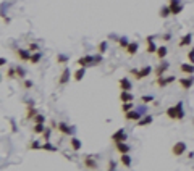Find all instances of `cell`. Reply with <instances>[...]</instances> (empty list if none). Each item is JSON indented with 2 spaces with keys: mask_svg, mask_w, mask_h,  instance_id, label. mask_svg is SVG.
I'll return each mask as SVG.
<instances>
[{
  "mask_svg": "<svg viewBox=\"0 0 194 171\" xmlns=\"http://www.w3.org/2000/svg\"><path fill=\"white\" fill-rule=\"evenodd\" d=\"M165 115L170 118V120H175V121H181L184 118V107H183V102H178L176 105L170 107L165 111Z\"/></svg>",
  "mask_w": 194,
  "mask_h": 171,
  "instance_id": "6da1fadb",
  "label": "cell"
},
{
  "mask_svg": "<svg viewBox=\"0 0 194 171\" xmlns=\"http://www.w3.org/2000/svg\"><path fill=\"white\" fill-rule=\"evenodd\" d=\"M129 73L133 74L134 78H136V81H141V79H144V78H147L150 73H152V68L147 65V66H142L141 70H136V68H131L129 70Z\"/></svg>",
  "mask_w": 194,
  "mask_h": 171,
  "instance_id": "7a4b0ae2",
  "label": "cell"
},
{
  "mask_svg": "<svg viewBox=\"0 0 194 171\" xmlns=\"http://www.w3.org/2000/svg\"><path fill=\"white\" fill-rule=\"evenodd\" d=\"M126 133H125V129L123 128H120V129H117L115 133L110 136V139H112V142L113 144H118V142H125L126 141Z\"/></svg>",
  "mask_w": 194,
  "mask_h": 171,
  "instance_id": "3957f363",
  "label": "cell"
},
{
  "mask_svg": "<svg viewBox=\"0 0 194 171\" xmlns=\"http://www.w3.org/2000/svg\"><path fill=\"white\" fill-rule=\"evenodd\" d=\"M168 7H170L172 15H180L181 11H183V3H181V0H168Z\"/></svg>",
  "mask_w": 194,
  "mask_h": 171,
  "instance_id": "277c9868",
  "label": "cell"
},
{
  "mask_svg": "<svg viewBox=\"0 0 194 171\" xmlns=\"http://www.w3.org/2000/svg\"><path fill=\"white\" fill-rule=\"evenodd\" d=\"M186 144L184 142H175V145L172 147V153H173V157H181V155H184L186 152Z\"/></svg>",
  "mask_w": 194,
  "mask_h": 171,
  "instance_id": "5b68a950",
  "label": "cell"
},
{
  "mask_svg": "<svg viewBox=\"0 0 194 171\" xmlns=\"http://www.w3.org/2000/svg\"><path fill=\"white\" fill-rule=\"evenodd\" d=\"M78 65L81 68H88V66H96L94 65V55H84L78 60Z\"/></svg>",
  "mask_w": 194,
  "mask_h": 171,
  "instance_id": "8992f818",
  "label": "cell"
},
{
  "mask_svg": "<svg viewBox=\"0 0 194 171\" xmlns=\"http://www.w3.org/2000/svg\"><path fill=\"white\" fill-rule=\"evenodd\" d=\"M142 116H144V115H142L139 110H131V111H128V113H125V120L126 121H136L138 123Z\"/></svg>",
  "mask_w": 194,
  "mask_h": 171,
  "instance_id": "52a82bcc",
  "label": "cell"
},
{
  "mask_svg": "<svg viewBox=\"0 0 194 171\" xmlns=\"http://www.w3.org/2000/svg\"><path fill=\"white\" fill-rule=\"evenodd\" d=\"M83 163H84V168H88V170H97V161H96L94 155H86Z\"/></svg>",
  "mask_w": 194,
  "mask_h": 171,
  "instance_id": "ba28073f",
  "label": "cell"
},
{
  "mask_svg": "<svg viewBox=\"0 0 194 171\" xmlns=\"http://www.w3.org/2000/svg\"><path fill=\"white\" fill-rule=\"evenodd\" d=\"M175 82V76H160V78H155V84L159 87H167L168 84Z\"/></svg>",
  "mask_w": 194,
  "mask_h": 171,
  "instance_id": "9c48e42d",
  "label": "cell"
},
{
  "mask_svg": "<svg viewBox=\"0 0 194 171\" xmlns=\"http://www.w3.org/2000/svg\"><path fill=\"white\" fill-rule=\"evenodd\" d=\"M178 82H180V86L183 87L184 90L191 89L193 84H194V74H193V76H188V78H180V79H178Z\"/></svg>",
  "mask_w": 194,
  "mask_h": 171,
  "instance_id": "30bf717a",
  "label": "cell"
},
{
  "mask_svg": "<svg viewBox=\"0 0 194 171\" xmlns=\"http://www.w3.org/2000/svg\"><path fill=\"white\" fill-rule=\"evenodd\" d=\"M57 129H58L60 134H65V136H73V133H74V129L71 128V126L65 124V123H62V121L57 124Z\"/></svg>",
  "mask_w": 194,
  "mask_h": 171,
  "instance_id": "8fae6325",
  "label": "cell"
},
{
  "mask_svg": "<svg viewBox=\"0 0 194 171\" xmlns=\"http://www.w3.org/2000/svg\"><path fill=\"white\" fill-rule=\"evenodd\" d=\"M70 78H71V71H70V68H63V71H62V74H60V78H58V86H65L66 82L70 81Z\"/></svg>",
  "mask_w": 194,
  "mask_h": 171,
  "instance_id": "7c38bea8",
  "label": "cell"
},
{
  "mask_svg": "<svg viewBox=\"0 0 194 171\" xmlns=\"http://www.w3.org/2000/svg\"><path fill=\"white\" fill-rule=\"evenodd\" d=\"M146 44H147V47H146V52H147V53H157V49H159V47L154 44V36H147V37H146Z\"/></svg>",
  "mask_w": 194,
  "mask_h": 171,
  "instance_id": "4fadbf2b",
  "label": "cell"
},
{
  "mask_svg": "<svg viewBox=\"0 0 194 171\" xmlns=\"http://www.w3.org/2000/svg\"><path fill=\"white\" fill-rule=\"evenodd\" d=\"M31 55H33V53H31L29 50H25V49H18L16 50V57L21 61H29L31 60Z\"/></svg>",
  "mask_w": 194,
  "mask_h": 171,
  "instance_id": "5bb4252c",
  "label": "cell"
},
{
  "mask_svg": "<svg viewBox=\"0 0 194 171\" xmlns=\"http://www.w3.org/2000/svg\"><path fill=\"white\" fill-rule=\"evenodd\" d=\"M180 70H181V73L188 74V76H193V74H194V65H193V63H181Z\"/></svg>",
  "mask_w": 194,
  "mask_h": 171,
  "instance_id": "9a60e30c",
  "label": "cell"
},
{
  "mask_svg": "<svg viewBox=\"0 0 194 171\" xmlns=\"http://www.w3.org/2000/svg\"><path fill=\"white\" fill-rule=\"evenodd\" d=\"M118 86H120L121 90H131L133 89V84L128 78H121L120 81H118Z\"/></svg>",
  "mask_w": 194,
  "mask_h": 171,
  "instance_id": "2e32d148",
  "label": "cell"
},
{
  "mask_svg": "<svg viewBox=\"0 0 194 171\" xmlns=\"http://www.w3.org/2000/svg\"><path fill=\"white\" fill-rule=\"evenodd\" d=\"M133 100H134V95L129 92V90H121V94H120V102H121V103L133 102Z\"/></svg>",
  "mask_w": 194,
  "mask_h": 171,
  "instance_id": "e0dca14e",
  "label": "cell"
},
{
  "mask_svg": "<svg viewBox=\"0 0 194 171\" xmlns=\"http://www.w3.org/2000/svg\"><path fill=\"white\" fill-rule=\"evenodd\" d=\"M138 49H139V45H138V42H129V45L126 47V55H129V57H133V55L138 53Z\"/></svg>",
  "mask_w": 194,
  "mask_h": 171,
  "instance_id": "ac0fdd59",
  "label": "cell"
},
{
  "mask_svg": "<svg viewBox=\"0 0 194 171\" xmlns=\"http://www.w3.org/2000/svg\"><path fill=\"white\" fill-rule=\"evenodd\" d=\"M170 68V63L167 61H162V65H159V68L155 70V78H160V76H164V73Z\"/></svg>",
  "mask_w": 194,
  "mask_h": 171,
  "instance_id": "d6986e66",
  "label": "cell"
},
{
  "mask_svg": "<svg viewBox=\"0 0 194 171\" xmlns=\"http://www.w3.org/2000/svg\"><path fill=\"white\" fill-rule=\"evenodd\" d=\"M152 121H154V116H150V115H144V116H142L141 120L136 123V124L139 126V128H142V126H149Z\"/></svg>",
  "mask_w": 194,
  "mask_h": 171,
  "instance_id": "ffe728a7",
  "label": "cell"
},
{
  "mask_svg": "<svg viewBox=\"0 0 194 171\" xmlns=\"http://www.w3.org/2000/svg\"><path fill=\"white\" fill-rule=\"evenodd\" d=\"M120 163L125 166V168H131L133 160H131V157H129L128 153H123V155H120Z\"/></svg>",
  "mask_w": 194,
  "mask_h": 171,
  "instance_id": "44dd1931",
  "label": "cell"
},
{
  "mask_svg": "<svg viewBox=\"0 0 194 171\" xmlns=\"http://www.w3.org/2000/svg\"><path fill=\"white\" fill-rule=\"evenodd\" d=\"M115 147H117V150L120 152V155L129 153V150H131V147H129L128 144H125V142H118V144H115Z\"/></svg>",
  "mask_w": 194,
  "mask_h": 171,
  "instance_id": "7402d4cb",
  "label": "cell"
},
{
  "mask_svg": "<svg viewBox=\"0 0 194 171\" xmlns=\"http://www.w3.org/2000/svg\"><path fill=\"white\" fill-rule=\"evenodd\" d=\"M191 41H193V34H184L183 37H181V41L178 42V45L180 47H186V45H189V44H191Z\"/></svg>",
  "mask_w": 194,
  "mask_h": 171,
  "instance_id": "603a6c76",
  "label": "cell"
},
{
  "mask_svg": "<svg viewBox=\"0 0 194 171\" xmlns=\"http://www.w3.org/2000/svg\"><path fill=\"white\" fill-rule=\"evenodd\" d=\"M70 147L74 150V152H78V150L83 147V144H81V141L80 139H76V137H71V141H70Z\"/></svg>",
  "mask_w": 194,
  "mask_h": 171,
  "instance_id": "cb8c5ba5",
  "label": "cell"
},
{
  "mask_svg": "<svg viewBox=\"0 0 194 171\" xmlns=\"http://www.w3.org/2000/svg\"><path fill=\"white\" fill-rule=\"evenodd\" d=\"M84 74H86V68H78L76 71H74V74H73V79L74 81H81L83 78H84Z\"/></svg>",
  "mask_w": 194,
  "mask_h": 171,
  "instance_id": "d4e9b609",
  "label": "cell"
},
{
  "mask_svg": "<svg viewBox=\"0 0 194 171\" xmlns=\"http://www.w3.org/2000/svg\"><path fill=\"white\" fill-rule=\"evenodd\" d=\"M167 53H168V49L165 45H162V47L157 49V58H159V60H164V58L167 57Z\"/></svg>",
  "mask_w": 194,
  "mask_h": 171,
  "instance_id": "484cf974",
  "label": "cell"
},
{
  "mask_svg": "<svg viewBox=\"0 0 194 171\" xmlns=\"http://www.w3.org/2000/svg\"><path fill=\"white\" fill-rule=\"evenodd\" d=\"M159 15H160V18H168L170 15H172V11H170V7H168V5L162 7L160 11H159Z\"/></svg>",
  "mask_w": 194,
  "mask_h": 171,
  "instance_id": "4316f807",
  "label": "cell"
},
{
  "mask_svg": "<svg viewBox=\"0 0 194 171\" xmlns=\"http://www.w3.org/2000/svg\"><path fill=\"white\" fill-rule=\"evenodd\" d=\"M134 110V103L133 102H126V103H121V111L123 113H128V111Z\"/></svg>",
  "mask_w": 194,
  "mask_h": 171,
  "instance_id": "83f0119b",
  "label": "cell"
},
{
  "mask_svg": "<svg viewBox=\"0 0 194 171\" xmlns=\"http://www.w3.org/2000/svg\"><path fill=\"white\" fill-rule=\"evenodd\" d=\"M41 58H42V53H41V52H34V53L33 55H31V63H33V65H36V63H39V61H41Z\"/></svg>",
  "mask_w": 194,
  "mask_h": 171,
  "instance_id": "f1b7e54d",
  "label": "cell"
},
{
  "mask_svg": "<svg viewBox=\"0 0 194 171\" xmlns=\"http://www.w3.org/2000/svg\"><path fill=\"white\" fill-rule=\"evenodd\" d=\"M33 131L36 134H42L45 131V126H44V123H37V124H34L33 126Z\"/></svg>",
  "mask_w": 194,
  "mask_h": 171,
  "instance_id": "f546056e",
  "label": "cell"
},
{
  "mask_svg": "<svg viewBox=\"0 0 194 171\" xmlns=\"http://www.w3.org/2000/svg\"><path fill=\"white\" fill-rule=\"evenodd\" d=\"M105 52H107V41H102V42H99V45H97V53L104 55Z\"/></svg>",
  "mask_w": 194,
  "mask_h": 171,
  "instance_id": "4dcf8cb0",
  "label": "cell"
},
{
  "mask_svg": "<svg viewBox=\"0 0 194 171\" xmlns=\"http://www.w3.org/2000/svg\"><path fill=\"white\" fill-rule=\"evenodd\" d=\"M118 45H120L121 47V49H126V47H128L129 45V41H128V37H125V36H123V37H118Z\"/></svg>",
  "mask_w": 194,
  "mask_h": 171,
  "instance_id": "1f68e13d",
  "label": "cell"
},
{
  "mask_svg": "<svg viewBox=\"0 0 194 171\" xmlns=\"http://www.w3.org/2000/svg\"><path fill=\"white\" fill-rule=\"evenodd\" d=\"M42 149L47 150V152H55V150H57V147H54L52 144H49V142H44V144H42Z\"/></svg>",
  "mask_w": 194,
  "mask_h": 171,
  "instance_id": "d6a6232c",
  "label": "cell"
},
{
  "mask_svg": "<svg viewBox=\"0 0 194 171\" xmlns=\"http://www.w3.org/2000/svg\"><path fill=\"white\" fill-rule=\"evenodd\" d=\"M33 123H34V124H37V123H45V116H42L41 113H37V115H36V116H34Z\"/></svg>",
  "mask_w": 194,
  "mask_h": 171,
  "instance_id": "836d02e7",
  "label": "cell"
},
{
  "mask_svg": "<svg viewBox=\"0 0 194 171\" xmlns=\"http://www.w3.org/2000/svg\"><path fill=\"white\" fill-rule=\"evenodd\" d=\"M25 76H26V71L21 68V66H16V78H19V79H25Z\"/></svg>",
  "mask_w": 194,
  "mask_h": 171,
  "instance_id": "e575fe53",
  "label": "cell"
},
{
  "mask_svg": "<svg viewBox=\"0 0 194 171\" xmlns=\"http://www.w3.org/2000/svg\"><path fill=\"white\" fill-rule=\"evenodd\" d=\"M50 133H52V129H50V128H45V131L42 133V139H44V142H49V139H50Z\"/></svg>",
  "mask_w": 194,
  "mask_h": 171,
  "instance_id": "d590c367",
  "label": "cell"
},
{
  "mask_svg": "<svg viewBox=\"0 0 194 171\" xmlns=\"http://www.w3.org/2000/svg\"><path fill=\"white\" fill-rule=\"evenodd\" d=\"M57 63H58V65H65V63H68V57H66V55H58V57H57Z\"/></svg>",
  "mask_w": 194,
  "mask_h": 171,
  "instance_id": "8d00e7d4",
  "label": "cell"
},
{
  "mask_svg": "<svg viewBox=\"0 0 194 171\" xmlns=\"http://www.w3.org/2000/svg\"><path fill=\"white\" fill-rule=\"evenodd\" d=\"M29 149H33V150H37V149H42V144H39L37 141H33L29 144Z\"/></svg>",
  "mask_w": 194,
  "mask_h": 171,
  "instance_id": "74e56055",
  "label": "cell"
},
{
  "mask_svg": "<svg viewBox=\"0 0 194 171\" xmlns=\"http://www.w3.org/2000/svg\"><path fill=\"white\" fill-rule=\"evenodd\" d=\"M28 50H29L31 53H34V52H39V45H37V44H33V42H31L29 47H28Z\"/></svg>",
  "mask_w": 194,
  "mask_h": 171,
  "instance_id": "f35d334b",
  "label": "cell"
},
{
  "mask_svg": "<svg viewBox=\"0 0 194 171\" xmlns=\"http://www.w3.org/2000/svg\"><path fill=\"white\" fill-rule=\"evenodd\" d=\"M7 76H8L10 79L11 78H16V68H8V71H7Z\"/></svg>",
  "mask_w": 194,
  "mask_h": 171,
  "instance_id": "ab89813d",
  "label": "cell"
},
{
  "mask_svg": "<svg viewBox=\"0 0 194 171\" xmlns=\"http://www.w3.org/2000/svg\"><path fill=\"white\" fill-rule=\"evenodd\" d=\"M141 102H144V103L154 102V97H152V95H142V97H141Z\"/></svg>",
  "mask_w": 194,
  "mask_h": 171,
  "instance_id": "60d3db41",
  "label": "cell"
},
{
  "mask_svg": "<svg viewBox=\"0 0 194 171\" xmlns=\"http://www.w3.org/2000/svg\"><path fill=\"white\" fill-rule=\"evenodd\" d=\"M188 61H189V63H193V65H194V47H193V49L188 52Z\"/></svg>",
  "mask_w": 194,
  "mask_h": 171,
  "instance_id": "b9f144b4",
  "label": "cell"
},
{
  "mask_svg": "<svg viewBox=\"0 0 194 171\" xmlns=\"http://www.w3.org/2000/svg\"><path fill=\"white\" fill-rule=\"evenodd\" d=\"M99 63H102V55H94V65H99Z\"/></svg>",
  "mask_w": 194,
  "mask_h": 171,
  "instance_id": "7bdbcfd3",
  "label": "cell"
},
{
  "mask_svg": "<svg viewBox=\"0 0 194 171\" xmlns=\"http://www.w3.org/2000/svg\"><path fill=\"white\" fill-rule=\"evenodd\" d=\"M23 86H25V89H31V87H33V81H29V79H26V81L23 82Z\"/></svg>",
  "mask_w": 194,
  "mask_h": 171,
  "instance_id": "ee69618b",
  "label": "cell"
},
{
  "mask_svg": "<svg viewBox=\"0 0 194 171\" xmlns=\"http://www.w3.org/2000/svg\"><path fill=\"white\" fill-rule=\"evenodd\" d=\"M115 166H117V163H115L113 160H110L109 161V171H117V170H115Z\"/></svg>",
  "mask_w": 194,
  "mask_h": 171,
  "instance_id": "f6af8a7d",
  "label": "cell"
},
{
  "mask_svg": "<svg viewBox=\"0 0 194 171\" xmlns=\"http://www.w3.org/2000/svg\"><path fill=\"white\" fill-rule=\"evenodd\" d=\"M170 37H172L170 34H165V36H164V41H170Z\"/></svg>",
  "mask_w": 194,
  "mask_h": 171,
  "instance_id": "bcb514c9",
  "label": "cell"
}]
</instances>
